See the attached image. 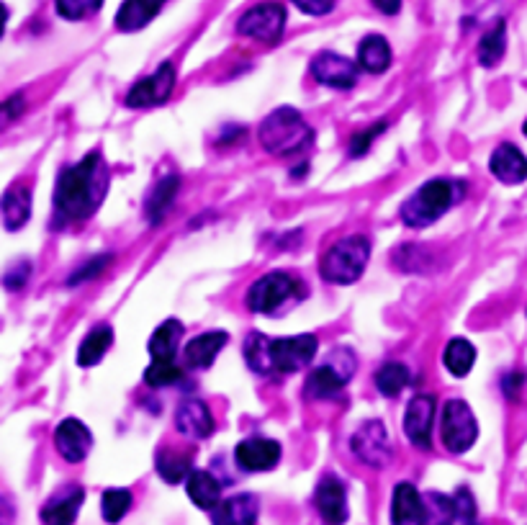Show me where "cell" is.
I'll list each match as a JSON object with an SVG mask.
<instances>
[{
	"label": "cell",
	"instance_id": "cell-1",
	"mask_svg": "<svg viewBox=\"0 0 527 525\" xmlns=\"http://www.w3.org/2000/svg\"><path fill=\"white\" fill-rule=\"evenodd\" d=\"M106 196V168L98 152H90L78 165L62 170L54 188V212L65 222H80L96 212Z\"/></svg>",
	"mask_w": 527,
	"mask_h": 525
},
{
	"label": "cell",
	"instance_id": "cell-2",
	"mask_svg": "<svg viewBox=\"0 0 527 525\" xmlns=\"http://www.w3.org/2000/svg\"><path fill=\"white\" fill-rule=\"evenodd\" d=\"M317 338L314 335H296V338H268L263 332H252L245 340V358L252 371L263 376H286L306 369L317 356Z\"/></svg>",
	"mask_w": 527,
	"mask_h": 525
},
{
	"label": "cell",
	"instance_id": "cell-3",
	"mask_svg": "<svg viewBox=\"0 0 527 525\" xmlns=\"http://www.w3.org/2000/svg\"><path fill=\"white\" fill-rule=\"evenodd\" d=\"M463 188L466 186L461 181H445V178H435V181L425 183L402 206V222L407 227H414V230L438 222L450 206L456 204L458 199H463Z\"/></svg>",
	"mask_w": 527,
	"mask_h": 525
},
{
	"label": "cell",
	"instance_id": "cell-4",
	"mask_svg": "<svg viewBox=\"0 0 527 525\" xmlns=\"http://www.w3.org/2000/svg\"><path fill=\"white\" fill-rule=\"evenodd\" d=\"M312 139V127L291 106H281L260 124V145L270 155H294L312 145Z\"/></svg>",
	"mask_w": 527,
	"mask_h": 525
},
{
	"label": "cell",
	"instance_id": "cell-5",
	"mask_svg": "<svg viewBox=\"0 0 527 525\" xmlns=\"http://www.w3.org/2000/svg\"><path fill=\"white\" fill-rule=\"evenodd\" d=\"M371 258V240L366 235L342 237L322 258V276L337 286L355 284Z\"/></svg>",
	"mask_w": 527,
	"mask_h": 525
},
{
	"label": "cell",
	"instance_id": "cell-6",
	"mask_svg": "<svg viewBox=\"0 0 527 525\" xmlns=\"http://www.w3.org/2000/svg\"><path fill=\"white\" fill-rule=\"evenodd\" d=\"M301 291L299 281L291 273L273 271L268 276L258 278L255 284L247 291V307L258 314H273L283 307L286 302H291L296 294Z\"/></svg>",
	"mask_w": 527,
	"mask_h": 525
},
{
	"label": "cell",
	"instance_id": "cell-7",
	"mask_svg": "<svg viewBox=\"0 0 527 525\" xmlns=\"http://www.w3.org/2000/svg\"><path fill=\"white\" fill-rule=\"evenodd\" d=\"M440 425H443V443L450 453H466L479 438V423L463 399L445 402Z\"/></svg>",
	"mask_w": 527,
	"mask_h": 525
},
{
	"label": "cell",
	"instance_id": "cell-8",
	"mask_svg": "<svg viewBox=\"0 0 527 525\" xmlns=\"http://www.w3.org/2000/svg\"><path fill=\"white\" fill-rule=\"evenodd\" d=\"M283 26H286V8L281 3H260L242 13V19L237 21V31L242 37L265 44H276L283 34Z\"/></svg>",
	"mask_w": 527,
	"mask_h": 525
},
{
	"label": "cell",
	"instance_id": "cell-9",
	"mask_svg": "<svg viewBox=\"0 0 527 525\" xmlns=\"http://www.w3.org/2000/svg\"><path fill=\"white\" fill-rule=\"evenodd\" d=\"M340 361L342 350H337L335 361L324 363V366H319V369H314L312 374H309V379H306V397L327 399L335 397V394H340L342 389H345V384H348L355 374V356H350L342 366Z\"/></svg>",
	"mask_w": 527,
	"mask_h": 525
},
{
	"label": "cell",
	"instance_id": "cell-10",
	"mask_svg": "<svg viewBox=\"0 0 527 525\" xmlns=\"http://www.w3.org/2000/svg\"><path fill=\"white\" fill-rule=\"evenodd\" d=\"M353 451L363 464L381 469L391 459V443L381 420H368L353 435Z\"/></svg>",
	"mask_w": 527,
	"mask_h": 525
},
{
	"label": "cell",
	"instance_id": "cell-11",
	"mask_svg": "<svg viewBox=\"0 0 527 525\" xmlns=\"http://www.w3.org/2000/svg\"><path fill=\"white\" fill-rule=\"evenodd\" d=\"M175 88V67L170 62L157 67V73L150 78L139 80L132 85V91L126 93V106L132 109H150V106H160L170 98Z\"/></svg>",
	"mask_w": 527,
	"mask_h": 525
},
{
	"label": "cell",
	"instance_id": "cell-12",
	"mask_svg": "<svg viewBox=\"0 0 527 525\" xmlns=\"http://www.w3.org/2000/svg\"><path fill=\"white\" fill-rule=\"evenodd\" d=\"M432 423H435V397L432 394L412 397L404 415V433L422 451L432 446Z\"/></svg>",
	"mask_w": 527,
	"mask_h": 525
},
{
	"label": "cell",
	"instance_id": "cell-13",
	"mask_svg": "<svg viewBox=\"0 0 527 525\" xmlns=\"http://www.w3.org/2000/svg\"><path fill=\"white\" fill-rule=\"evenodd\" d=\"M312 75L322 85L348 91V88L355 85V80H358V67L348 57L335 55V52H319L312 60Z\"/></svg>",
	"mask_w": 527,
	"mask_h": 525
},
{
	"label": "cell",
	"instance_id": "cell-14",
	"mask_svg": "<svg viewBox=\"0 0 527 525\" xmlns=\"http://www.w3.org/2000/svg\"><path fill=\"white\" fill-rule=\"evenodd\" d=\"M234 459L240 464V469L245 471H270L276 469L278 461H281V443L273 441V438H247L237 446L234 451Z\"/></svg>",
	"mask_w": 527,
	"mask_h": 525
},
{
	"label": "cell",
	"instance_id": "cell-15",
	"mask_svg": "<svg viewBox=\"0 0 527 525\" xmlns=\"http://www.w3.org/2000/svg\"><path fill=\"white\" fill-rule=\"evenodd\" d=\"M54 443H57V451L62 453V459L70 461V464H80L90 453L93 435H90V430L80 420L67 417L54 430Z\"/></svg>",
	"mask_w": 527,
	"mask_h": 525
},
{
	"label": "cell",
	"instance_id": "cell-16",
	"mask_svg": "<svg viewBox=\"0 0 527 525\" xmlns=\"http://www.w3.org/2000/svg\"><path fill=\"white\" fill-rule=\"evenodd\" d=\"M175 428L178 433H183L186 438H193V441H204L214 433V417H211L209 405L204 399H186L180 402L178 412H175Z\"/></svg>",
	"mask_w": 527,
	"mask_h": 525
},
{
	"label": "cell",
	"instance_id": "cell-17",
	"mask_svg": "<svg viewBox=\"0 0 527 525\" xmlns=\"http://www.w3.org/2000/svg\"><path fill=\"white\" fill-rule=\"evenodd\" d=\"M314 505L319 515L330 525H342L348 520V495H345V484L337 477H322L314 492Z\"/></svg>",
	"mask_w": 527,
	"mask_h": 525
},
{
	"label": "cell",
	"instance_id": "cell-18",
	"mask_svg": "<svg viewBox=\"0 0 527 525\" xmlns=\"http://www.w3.org/2000/svg\"><path fill=\"white\" fill-rule=\"evenodd\" d=\"M260 502L252 495H234L214 507V525H255Z\"/></svg>",
	"mask_w": 527,
	"mask_h": 525
},
{
	"label": "cell",
	"instance_id": "cell-19",
	"mask_svg": "<svg viewBox=\"0 0 527 525\" xmlns=\"http://www.w3.org/2000/svg\"><path fill=\"white\" fill-rule=\"evenodd\" d=\"M227 340L229 335L222 330L204 332V335L188 340L186 350H183V361H186L188 369H206L214 363L216 353L227 345Z\"/></svg>",
	"mask_w": 527,
	"mask_h": 525
},
{
	"label": "cell",
	"instance_id": "cell-20",
	"mask_svg": "<svg viewBox=\"0 0 527 525\" xmlns=\"http://www.w3.org/2000/svg\"><path fill=\"white\" fill-rule=\"evenodd\" d=\"M489 170L497 175L502 183H522L527 178V157L515 145H499L489 160Z\"/></svg>",
	"mask_w": 527,
	"mask_h": 525
},
{
	"label": "cell",
	"instance_id": "cell-21",
	"mask_svg": "<svg viewBox=\"0 0 527 525\" xmlns=\"http://www.w3.org/2000/svg\"><path fill=\"white\" fill-rule=\"evenodd\" d=\"M85 500V492L80 487L65 489L62 495L52 497L42 507V520L47 525H72L78 518V510Z\"/></svg>",
	"mask_w": 527,
	"mask_h": 525
},
{
	"label": "cell",
	"instance_id": "cell-22",
	"mask_svg": "<svg viewBox=\"0 0 527 525\" xmlns=\"http://www.w3.org/2000/svg\"><path fill=\"white\" fill-rule=\"evenodd\" d=\"M0 212H3V227L8 232L21 230L31 217V191L26 186H11L3 194V204H0Z\"/></svg>",
	"mask_w": 527,
	"mask_h": 525
},
{
	"label": "cell",
	"instance_id": "cell-23",
	"mask_svg": "<svg viewBox=\"0 0 527 525\" xmlns=\"http://www.w3.org/2000/svg\"><path fill=\"white\" fill-rule=\"evenodd\" d=\"M168 0H124V6L116 13V26L121 31H139L155 19L160 8Z\"/></svg>",
	"mask_w": 527,
	"mask_h": 525
},
{
	"label": "cell",
	"instance_id": "cell-24",
	"mask_svg": "<svg viewBox=\"0 0 527 525\" xmlns=\"http://www.w3.org/2000/svg\"><path fill=\"white\" fill-rule=\"evenodd\" d=\"M422 513V495L409 482L396 484L391 500V525H417Z\"/></svg>",
	"mask_w": 527,
	"mask_h": 525
},
{
	"label": "cell",
	"instance_id": "cell-25",
	"mask_svg": "<svg viewBox=\"0 0 527 525\" xmlns=\"http://www.w3.org/2000/svg\"><path fill=\"white\" fill-rule=\"evenodd\" d=\"M188 497L201 510H214L222 502V484L216 482L214 474L209 471H191V477L186 479Z\"/></svg>",
	"mask_w": 527,
	"mask_h": 525
},
{
	"label": "cell",
	"instance_id": "cell-26",
	"mask_svg": "<svg viewBox=\"0 0 527 525\" xmlns=\"http://www.w3.org/2000/svg\"><path fill=\"white\" fill-rule=\"evenodd\" d=\"M456 505L453 497L443 495V492H427L422 497V513L417 525H456Z\"/></svg>",
	"mask_w": 527,
	"mask_h": 525
},
{
	"label": "cell",
	"instance_id": "cell-27",
	"mask_svg": "<svg viewBox=\"0 0 527 525\" xmlns=\"http://www.w3.org/2000/svg\"><path fill=\"white\" fill-rule=\"evenodd\" d=\"M358 65L366 70V73L381 75L386 73V67L391 65V47L384 37L371 34L360 42L358 47Z\"/></svg>",
	"mask_w": 527,
	"mask_h": 525
},
{
	"label": "cell",
	"instance_id": "cell-28",
	"mask_svg": "<svg viewBox=\"0 0 527 525\" xmlns=\"http://www.w3.org/2000/svg\"><path fill=\"white\" fill-rule=\"evenodd\" d=\"M114 345V330L108 325H98L85 335V340L80 343L78 350V363L80 366H96L103 356L108 353V348Z\"/></svg>",
	"mask_w": 527,
	"mask_h": 525
},
{
	"label": "cell",
	"instance_id": "cell-29",
	"mask_svg": "<svg viewBox=\"0 0 527 525\" xmlns=\"http://www.w3.org/2000/svg\"><path fill=\"white\" fill-rule=\"evenodd\" d=\"M157 474L168 484H180L191 477V466L193 459L188 453L175 451V448H165V451L157 453Z\"/></svg>",
	"mask_w": 527,
	"mask_h": 525
},
{
	"label": "cell",
	"instance_id": "cell-30",
	"mask_svg": "<svg viewBox=\"0 0 527 525\" xmlns=\"http://www.w3.org/2000/svg\"><path fill=\"white\" fill-rule=\"evenodd\" d=\"M178 188H180L178 175H168V178H162V181L157 183L155 191H152L150 199H147V209H144V212H147V219H150L152 224H157L165 214H168L175 196H178Z\"/></svg>",
	"mask_w": 527,
	"mask_h": 525
},
{
	"label": "cell",
	"instance_id": "cell-31",
	"mask_svg": "<svg viewBox=\"0 0 527 525\" xmlns=\"http://www.w3.org/2000/svg\"><path fill=\"white\" fill-rule=\"evenodd\" d=\"M443 363H445V369H448L450 374L461 379V376H466L468 371L474 369L476 348L471 343H468V340H463V338L450 340V343L445 345Z\"/></svg>",
	"mask_w": 527,
	"mask_h": 525
},
{
	"label": "cell",
	"instance_id": "cell-32",
	"mask_svg": "<svg viewBox=\"0 0 527 525\" xmlns=\"http://www.w3.org/2000/svg\"><path fill=\"white\" fill-rule=\"evenodd\" d=\"M180 338H183V325L178 320H165L150 338L152 358H175Z\"/></svg>",
	"mask_w": 527,
	"mask_h": 525
},
{
	"label": "cell",
	"instance_id": "cell-33",
	"mask_svg": "<svg viewBox=\"0 0 527 525\" xmlns=\"http://www.w3.org/2000/svg\"><path fill=\"white\" fill-rule=\"evenodd\" d=\"M504 49H507V26H504V21H497V24L481 37L479 62L484 67H494L504 57Z\"/></svg>",
	"mask_w": 527,
	"mask_h": 525
},
{
	"label": "cell",
	"instance_id": "cell-34",
	"mask_svg": "<svg viewBox=\"0 0 527 525\" xmlns=\"http://www.w3.org/2000/svg\"><path fill=\"white\" fill-rule=\"evenodd\" d=\"M409 384V371L402 363H386L384 369L376 374V387L384 397H396L402 394L404 387Z\"/></svg>",
	"mask_w": 527,
	"mask_h": 525
},
{
	"label": "cell",
	"instance_id": "cell-35",
	"mask_svg": "<svg viewBox=\"0 0 527 525\" xmlns=\"http://www.w3.org/2000/svg\"><path fill=\"white\" fill-rule=\"evenodd\" d=\"M132 507V492L129 489H106L101 497V510L106 523H119Z\"/></svg>",
	"mask_w": 527,
	"mask_h": 525
},
{
	"label": "cell",
	"instance_id": "cell-36",
	"mask_svg": "<svg viewBox=\"0 0 527 525\" xmlns=\"http://www.w3.org/2000/svg\"><path fill=\"white\" fill-rule=\"evenodd\" d=\"M180 379V366L175 358H152L150 369L144 371V381L150 387H168Z\"/></svg>",
	"mask_w": 527,
	"mask_h": 525
},
{
	"label": "cell",
	"instance_id": "cell-37",
	"mask_svg": "<svg viewBox=\"0 0 527 525\" xmlns=\"http://www.w3.org/2000/svg\"><path fill=\"white\" fill-rule=\"evenodd\" d=\"M57 13L67 21H83L103 6V0H54Z\"/></svg>",
	"mask_w": 527,
	"mask_h": 525
},
{
	"label": "cell",
	"instance_id": "cell-38",
	"mask_svg": "<svg viewBox=\"0 0 527 525\" xmlns=\"http://www.w3.org/2000/svg\"><path fill=\"white\" fill-rule=\"evenodd\" d=\"M384 129H386V121H378V124H373V127L355 132L353 137H350V155L353 157L366 155V152L371 150L373 139L381 137V134H384Z\"/></svg>",
	"mask_w": 527,
	"mask_h": 525
},
{
	"label": "cell",
	"instance_id": "cell-39",
	"mask_svg": "<svg viewBox=\"0 0 527 525\" xmlns=\"http://www.w3.org/2000/svg\"><path fill=\"white\" fill-rule=\"evenodd\" d=\"M453 505H456V515L458 520H466V523H471V520L476 518V502H474V495L468 492L466 487H461L453 495Z\"/></svg>",
	"mask_w": 527,
	"mask_h": 525
},
{
	"label": "cell",
	"instance_id": "cell-40",
	"mask_svg": "<svg viewBox=\"0 0 527 525\" xmlns=\"http://www.w3.org/2000/svg\"><path fill=\"white\" fill-rule=\"evenodd\" d=\"M108 263H111V255H106V258H103V255H101V258L90 260L88 266L78 268V271H75V276L70 278V284H80V281H88V278H96L98 273L106 271Z\"/></svg>",
	"mask_w": 527,
	"mask_h": 525
},
{
	"label": "cell",
	"instance_id": "cell-41",
	"mask_svg": "<svg viewBox=\"0 0 527 525\" xmlns=\"http://www.w3.org/2000/svg\"><path fill=\"white\" fill-rule=\"evenodd\" d=\"M29 273H31L29 260H21V263H16V266H13L11 271L6 273V278H3V281H6L8 289L18 291V289H21V286L26 284V281H29Z\"/></svg>",
	"mask_w": 527,
	"mask_h": 525
},
{
	"label": "cell",
	"instance_id": "cell-42",
	"mask_svg": "<svg viewBox=\"0 0 527 525\" xmlns=\"http://www.w3.org/2000/svg\"><path fill=\"white\" fill-rule=\"evenodd\" d=\"M291 3L309 16H324L335 8V0H291Z\"/></svg>",
	"mask_w": 527,
	"mask_h": 525
},
{
	"label": "cell",
	"instance_id": "cell-43",
	"mask_svg": "<svg viewBox=\"0 0 527 525\" xmlns=\"http://www.w3.org/2000/svg\"><path fill=\"white\" fill-rule=\"evenodd\" d=\"M21 111H24V98H21V96L8 98L6 106H3V116H6V121H11L13 116H18Z\"/></svg>",
	"mask_w": 527,
	"mask_h": 525
},
{
	"label": "cell",
	"instance_id": "cell-44",
	"mask_svg": "<svg viewBox=\"0 0 527 525\" xmlns=\"http://www.w3.org/2000/svg\"><path fill=\"white\" fill-rule=\"evenodd\" d=\"M373 3H376L378 11L389 13V16L399 13V8H402V0H373Z\"/></svg>",
	"mask_w": 527,
	"mask_h": 525
},
{
	"label": "cell",
	"instance_id": "cell-45",
	"mask_svg": "<svg viewBox=\"0 0 527 525\" xmlns=\"http://www.w3.org/2000/svg\"><path fill=\"white\" fill-rule=\"evenodd\" d=\"M520 384H522V376L520 374H510V379H507L504 389H507V394H510V397H515L517 389H520Z\"/></svg>",
	"mask_w": 527,
	"mask_h": 525
},
{
	"label": "cell",
	"instance_id": "cell-46",
	"mask_svg": "<svg viewBox=\"0 0 527 525\" xmlns=\"http://www.w3.org/2000/svg\"><path fill=\"white\" fill-rule=\"evenodd\" d=\"M522 132H525V137H527V121H525V129H522Z\"/></svg>",
	"mask_w": 527,
	"mask_h": 525
}]
</instances>
